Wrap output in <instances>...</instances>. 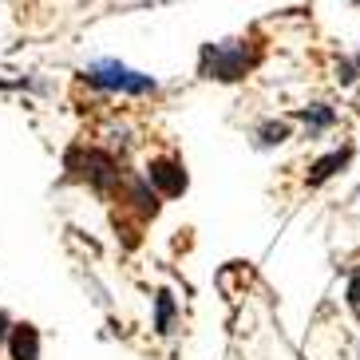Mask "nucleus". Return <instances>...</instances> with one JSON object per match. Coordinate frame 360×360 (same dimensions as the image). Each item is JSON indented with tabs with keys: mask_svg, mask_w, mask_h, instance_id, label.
Returning a JSON list of instances; mask_svg holds the SVG:
<instances>
[{
	"mask_svg": "<svg viewBox=\"0 0 360 360\" xmlns=\"http://www.w3.org/2000/svg\"><path fill=\"white\" fill-rule=\"evenodd\" d=\"M265 64V40L250 28L242 36L226 40H206L198 48V75L206 84H245L257 68Z\"/></svg>",
	"mask_w": 360,
	"mask_h": 360,
	"instance_id": "obj_1",
	"label": "nucleus"
},
{
	"mask_svg": "<svg viewBox=\"0 0 360 360\" xmlns=\"http://www.w3.org/2000/svg\"><path fill=\"white\" fill-rule=\"evenodd\" d=\"M87 87L107 91V96H159V79L147 72H135V68L119 64V60H96L79 72Z\"/></svg>",
	"mask_w": 360,
	"mask_h": 360,
	"instance_id": "obj_2",
	"label": "nucleus"
},
{
	"mask_svg": "<svg viewBox=\"0 0 360 360\" xmlns=\"http://www.w3.org/2000/svg\"><path fill=\"white\" fill-rule=\"evenodd\" d=\"M147 179L162 198H179V194H186V186H191L186 162H182L179 155H155V159L147 162Z\"/></svg>",
	"mask_w": 360,
	"mask_h": 360,
	"instance_id": "obj_3",
	"label": "nucleus"
},
{
	"mask_svg": "<svg viewBox=\"0 0 360 360\" xmlns=\"http://www.w3.org/2000/svg\"><path fill=\"white\" fill-rule=\"evenodd\" d=\"M301 127V139L305 143H317V139H325L328 131H337L340 127V111L333 103H325V99H313V103H301L289 115Z\"/></svg>",
	"mask_w": 360,
	"mask_h": 360,
	"instance_id": "obj_4",
	"label": "nucleus"
},
{
	"mask_svg": "<svg viewBox=\"0 0 360 360\" xmlns=\"http://www.w3.org/2000/svg\"><path fill=\"white\" fill-rule=\"evenodd\" d=\"M352 159H356V143H340V147L317 155V159L305 167V186L309 191H321L325 182H333L337 174H345V170L352 167Z\"/></svg>",
	"mask_w": 360,
	"mask_h": 360,
	"instance_id": "obj_5",
	"label": "nucleus"
},
{
	"mask_svg": "<svg viewBox=\"0 0 360 360\" xmlns=\"http://www.w3.org/2000/svg\"><path fill=\"white\" fill-rule=\"evenodd\" d=\"M293 131H297V123L289 115H265L250 127V147L262 150V155L265 150H281L293 139Z\"/></svg>",
	"mask_w": 360,
	"mask_h": 360,
	"instance_id": "obj_6",
	"label": "nucleus"
},
{
	"mask_svg": "<svg viewBox=\"0 0 360 360\" xmlns=\"http://www.w3.org/2000/svg\"><path fill=\"white\" fill-rule=\"evenodd\" d=\"M8 356L12 360H40V328L36 325H12L8 337Z\"/></svg>",
	"mask_w": 360,
	"mask_h": 360,
	"instance_id": "obj_7",
	"label": "nucleus"
},
{
	"mask_svg": "<svg viewBox=\"0 0 360 360\" xmlns=\"http://www.w3.org/2000/svg\"><path fill=\"white\" fill-rule=\"evenodd\" d=\"M174 328H179V301L167 289H159L155 293V333L159 337H174Z\"/></svg>",
	"mask_w": 360,
	"mask_h": 360,
	"instance_id": "obj_8",
	"label": "nucleus"
},
{
	"mask_svg": "<svg viewBox=\"0 0 360 360\" xmlns=\"http://www.w3.org/2000/svg\"><path fill=\"white\" fill-rule=\"evenodd\" d=\"M333 84L345 87V91L360 84V56H356V52H340V56H333Z\"/></svg>",
	"mask_w": 360,
	"mask_h": 360,
	"instance_id": "obj_9",
	"label": "nucleus"
},
{
	"mask_svg": "<svg viewBox=\"0 0 360 360\" xmlns=\"http://www.w3.org/2000/svg\"><path fill=\"white\" fill-rule=\"evenodd\" d=\"M349 305H352V313H360V269L349 277Z\"/></svg>",
	"mask_w": 360,
	"mask_h": 360,
	"instance_id": "obj_10",
	"label": "nucleus"
},
{
	"mask_svg": "<svg viewBox=\"0 0 360 360\" xmlns=\"http://www.w3.org/2000/svg\"><path fill=\"white\" fill-rule=\"evenodd\" d=\"M8 337H12V317L4 313V309H0V349L8 345Z\"/></svg>",
	"mask_w": 360,
	"mask_h": 360,
	"instance_id": "obj_11",
	"label": "nucleus"
},
{
	"mask_svg": "<svg viewBox=\"0 0 360 360\" xmlns=\"http://www.w3.org/2000/svg\"><path fill=\"white\" fill-rule=\"evenodd\" d=\"M352 4H356V8H360V0H352Z\"/></svg>",
	"mask_w": 360,
	"mask_h": 360,
	"instance_id": "obj_12",
	"label": "nucleus"
}]
</instances>
